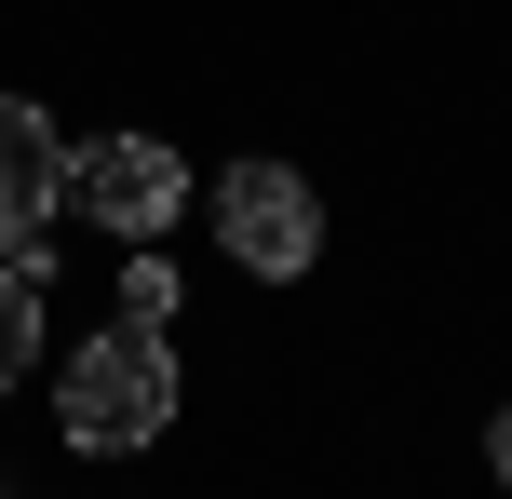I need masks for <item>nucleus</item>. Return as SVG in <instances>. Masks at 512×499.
<instances>
[{
    "label": "nucleus",
    "instance_id": "nucleus-1",
    "mask_svg": "<svg viewBox=\"0 0 512 499\" xmlns=\"http://www.w3.org/2000/svg\"><path fill=\"white\" fill-rule=\"evenodd\" d=\"M54 432H68L81 459H135L176 432V351H162V324H95V338L54 365Z\"/></svg>",
    "mask_w": 512,
    "mask_h": 499
},
{
    "label": "nucleus",
    "instance_id": "nucleus-2",
    "mask_svg": "<svg viewBox=\"0 0 512 499\" xmlns=\"http://www.w3.org/2000/svg\"><path fill=\"white\" fill-rule=\"evenodd\" d=\"M216 243H230L256 284L324 270V203H310V176L297 162H230V176H216Z\"/></svg>",
    "mask_w": 512,
    "mask_h": 499
},
{
    "label": "nucleus",
    "instance_id": "nucleus-3",
    "mask_svg": "<svg viewBox=\"0 0 512 499\" xmlns=\"http://www.w3.org/2000/svg\"><path fill=\"white\" fill-rule=\"evenodd\" d=\"M68 189H81V216H95L108 243H162L189 216V162L162 149V135H95V149H68Z\"/></svg>",
    "mask_w": 512,
    "mask_h": 499
},
{
    "label": "nucleus",
    "instance_id": "nucleus-4",
    "mask_svg": "<svg viewBox=\"0 0 512 499\" xmlns=\"http://www.w3.org/2000/svg\"><path fill=\"white\" fill-rule=\"evenodd\" d=\"M54 216H68V135H54V108L0 95V257H41Z\"/></svg>",
    "mask_w": 512,
    "mask_h": 499
},
{
    "label": "nucleus",
    "instance_id": "nucleus-5",
    "mask_svg": "<svg viewBox=\"0 0 512 499\" xmlns=\"http://www.w3.org/2000/svg\"><path fill=\"white\" fill-rule=\"evenodd\" d=\"M41 365V257H0V392Z\"/></svg>",
    "mask_w": 512,
    "mask_h": 499
},
{
    "label": "nucleus",
    "instance_id": "nucleus-6",
    "mask_svg": "<svg viewBox=\"0 0 512 499\" xmlns=\"http://www.w3.org/2000/svg\"><path fill=\"white\" fill-rule=\"evenodd\" d=\"M176 297H189V284L149 257V243H135V270H122V324H176Z\"/></svg>",
    "mask_w": 512,
    "mask_h": 499
},
{
    "label": "nucleus",
    "instance_id": "nucleus-7",
    "mask_svg": "<svg viewBox=\"0 0 512 499\" xmlns=\"http://www.w3.org/2000/svg\"><path fill=\"white\" fill-rule=\"evenodd\" d=\"M486 473L512 486V405H499V419H486Z\"/></svg>",
    "mask_w": 512,
    "mask_h": 499
}]
</instances>
